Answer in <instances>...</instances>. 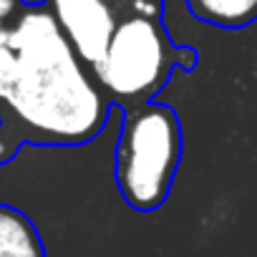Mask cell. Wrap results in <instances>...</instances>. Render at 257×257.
<instances>
[{"instance_id": "6da1fadb", "label": "cell", "mask_w": 257, "mask_h": 257, "mask_svg": "<svg viewBox=\"0 0 257 257\" xmlns=\"http://www.w3.org/2000/svg\"><path fill=\"white\" fill-rule=\"evenodd\" d=\"M6 36L16 66L3 103L28 128V137L41 144L76 147L101 134L111 106L48 6L26 8Z\"/></svg>"}, {"instance_id": "7a4b0ae2", "label": "cell", "mask_w": 257, "mask_h": 257, "mask_svg": "<svg viewBox=\"0 0 257 257\" xmlns=\"http://www.w3.org/2000/svg\"><path fill=\"white\" fill-rule=\"evenodd\" d=\"M182 123L167 103H142L126 111L113 152V182L137 212L159 209L182 164Z\"/></svg>"}, {"instance_id": "3957f363", "label": "cell", "mask_w": 257, "mask_h": 257, "mask_svg": "<svg viewBox=\"0 0 257 257\" xmlns=\"http://www.w3.org/2000/svg\"><path fill=\"white\" fill-rule=\"evenodd\" d=\"M197 53L177 48L159 16L128 13L118 21L93 76L111 101L142 106L159 93L177 66L192 68Z\"/></svg>"}, {"instance_id": "277c9868", "label": "cell", "mask_w": 257, "mask_h": 257, "mask_svg": "<svg viewBox=\"0 0 257 257\" xmlns=\"http://www.w3.org/2000/svg\"><path fill=\"white\" fill-rule=\"evenodd\" d=\"M48 11L78 58L91 68L98 66L118 26L111 0H48Z\"/></svg>"}, {"instance_id": "5b68a950", "label": "cell", "mask_w": 257, "mask_h": 257, "mask_svg": "<svg viewBox=\"0 0 257 257\" xmlns=\"http://www.w3.org/2000/svg\"><path fill=\"white\" fill-rule=\"evenodd\" d=\"M0 257H46V247L33 219L3 202H0Z\"/></svg>"}, {"instance_id": "8992f818", "label": "cell", "mask_w": 257, "mask_h": 257, "mask_svg": "<svg viewBox=\"0 0 257 257\" xmlns=\"http://www.w3.org/2000/svg\"><path fill=\"white\" fill-rule=\"evenodd\" d=\"M189 13L217 28L237 31L257 21V0H187Z\"/></svg>"}, {"instance_id": "52a82bcc", "label": "cell", "mask_w": 257, "mask_h": 257, "mask_svg": "<svg viewBox=\"0 0 257 257\" xmlns=\"http://www.w3.org/2000/svg\"><path fill=\"white\" fill-rule=\"evenodd\" d=\"M13 66H16L13 46H11L6 33H0V101H3V96L8 91V83H11V76H13Z\"/></svg>"}, {"instance_id": "ba28073f", "label": "cell", "mask_w": 257, "mask_h": 257, "mask_svg": "<svg viewBox=\"0 0 257 257\" xmlns=\"http://www.w3.org/2000/svg\"><path fill=\"white\" fill-rule=\"evenodd\" d=\"M23 11H26L23 0H0V33H6Z\"/></svg>"}, {"instance_id": "9c48e42d", "label": "cell", "mask_w": 257, "mask_h": 257, "mask_svg": "<svg viewBox=\"0 0 257 257\" xmlns=\"http://www.w3.org/2000/svg\"><path fill=\"white\" fill-rule=\"evenodd\" d=\"M48 0H23V6L26 8H41V6H46Z\"/></svg>"}]
</instances>
